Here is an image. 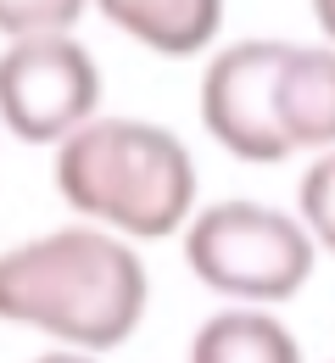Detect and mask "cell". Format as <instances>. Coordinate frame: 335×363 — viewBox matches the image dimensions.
<instances>
[{
	"mask_svg": "<svg viewBox=\"0 0 335 363\" xmlns=\"http://www.w3.org/2000/svg\"><path fill=\"white\" fill-rule=\"evenodd\" d=\"M101 118V67L73 34H34L0 50V129L23 145H62Z\"/></svg>",
	"mask_w": 335,
	"mask_h": 363,
	"instance_id": "4",
	"label": "cell"
},
{
	"mask_svg": "<svg viewBox=\"0 0 335 363\" xmlns=\"http://www.w3.org/2000/svg\"><path fill=\"white\" fill-rule=\"evenodd\" d=\"M34 363H101L96 352H73V347H56V352H45V358H34Z\"/></svg>",
	"mask_w": 335,
	"mask_h": 363,
	"instance_id": "11",
	"label": "cell"
},
{
	"mask_svg": "<svg viewBox=\"0 0 335 363\" xmlns=\"http://www.w3.org/2000/svg\"><path fill=\"white\" fill-rule=\"evenodd\" d=\"M151 274L112 229H50L0 252V318L73 352H112L140 330Z\"/></svg>",
	"mask_w": 335,
	"mask_h": 363,
	"instance_id": "1",
	"label": "cell"
},
{
	"mask_svg": "<svg viewBox=\"0 0 335 363\" xmlns=\"http://www.w3.org/2000/svg\"><path fill=\"white\" fill-rule=\"evenodd\" d=\"M280 112H285L290 151L335 145V45H285Z\"/></svg>",
	"mask_w": 335,
	"mask_h": 363,
	"instance_id": "7",
	"label": "cell"
},
{
	"mask_svg": "<svg viewBox=\"0 0 335 363\" xmlns=\"http://www.w3.org/2000/svg\"><path fill=\"white\" fill-rule=\"evenodd\" d=\"M313 257H319V246L302 229V218L263 207V201H212L185 224L191 274L240 308L290 302L307 285Z\"/></svg>",
	"mask_w": 335,
	"mask_h": 363,
	"instance_id": "3",
	"label": "cell"
},
{
	"mask_svg": "<svg viewBox=\"0 0 335 363\" xmlns=\"http://www.w3.org/2000/svg\"><path fill=\"white\" fill-rule=\"evenodd\" d=\"M56 196L123 240H162L191 224L195 162L185 140L140 118H90L56 145Z\"/></svg>",
	"mask_w": 335,
	"mask_h": 363,
	"instance_id": "2",
	"label": "cell"
},
{
	"mask_svg": "<svg viewBox=\"0 0 335 363\" xmlns=\"http://www.w3.org/2000/svg\"><path fill=\"white\" fill-rule=\"evenodd\" d=\"M90 0H0V34L34 40V34H73Z\"/></svg>",
	"mask_w": 335,
	"mask_h": 363,
	"instance_id": "10",
	"label": "cell"
},
{
	"mask_svg": "<svg viewBox=\"0 0 335 363\" xmlns=\"http://www.w3.org/2000/svg\"><path fill=\"white\" fill-rule=\"evenodd\" d=\"M296 218L313 235V246L335 252V145L319 151L302 174V190H296Z\"/></svg>",
	"mask_w": 335,
	"mask_h": 363,
	"instance_id": "9",
	"label": "cell"
},
{
	"mask_svg": "<svg viewBox=\"0 0 335 363\" xmlns=\"http://www.w3.org/2000/svg\"><path fill=\"white\" fill-rule=\"evenodd\" d=\"M101 17L157 56H195L218 40L224 0H96Z\"/></svg>",
	"mask_w": 335,
	"mask_h": 363,
	"instance_id": "6",
	"label": "cell"
},
{
	"mask_svg": "<svg viewBox=\"0 0 335 363\" xmlns=\"http://www.w3.org/2000/svg\"><path fill=\"white\" fill-rule=\"evenodd\" d=\"M313 17H319V28H324V40L335 45V0H313Z\"/></svg>",
	"mask_w": 335,
	"mask_h": 363,
	"instance_id": "12",
	"label": "cell"
},
{
	"mask_svg": "<svg viewBox=\"0 0 335 363\" xmlns=\"http://www.w3.org/2000/svg\"><path fill=\"white\" fill-rule=\"evenodd\" d=\"M290 40H240L201 73V123L240 162H285L290 135L280 112V73Z\"/></svg>",
	"mask_w": 335,
	"mask_h": 363,
	"instance_id": "5",
	"label": "cell"
},
{
	"mask_svg": "<svg viewBox=\"0 0 335 363\" xmlns=\"http://www.w3.org/2000/svg\"><path fill=\"white\" fill-rule=\"evenodd\" d=\"M185 363H302V347L285 330V318L268 308H224L191 335Z\"/></svg>",
	"mask_w": 335,
	"mask_h": 363,
	"instance_id": "8",
	"label": "cell"
}]
</instances>
